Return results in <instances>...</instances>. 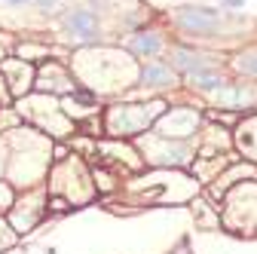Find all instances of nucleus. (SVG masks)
I'll list each match as a JSON object with an SVG mask.
<instances>
[{"instance_id": "2", "label": "nucleus", "mask_w": 257, "mask_h": 254, "mask_svg": "<svg viewBox=\"0 0 257 254\" xmlns=\"http://www.w3.org/2000/svg\"><path fill=\"white\" fill-rule=\"evenodd\" d=\"M64 28L80 40H95L98 37V19H95L92 10H71L64 16Z\"/></svg>"}, {"instance_id": "6", "label": "nucleus", "mask_w": 257, "mask_h": 254, "mask_svg": "<svg viewBox=\"0 0 257 254\" xmlns=\"http://www.w3.org/2000/svg\"><path fill=\"white\" fill-rule=\"evenodd\" d=\"M141 83H144V86H156V89L172 86V83H175V71H172L169 65H144Z\"/></svg>"}, {"instance_id": "8", "label": "nucleus", "mask_w": 257, "mask_h": 254, "mask_svg": "<svg viewBox=\"0 0 257 254\" xmlns=\"http://www.w3.org/2000/svg\"><path fill=\"white\" fill-rule=\"evenodd\" d=\"M55 4H58V0H34V7H37V10H52Z\"/></svg>"}, {"instance_id": "3", "label": "nucleus", "mask_w": 257, "mask_h": 254, "mask_svg": "<svg viewBox=\"0 0 257 254\" xmlns=\"http://www.w3.org/2000/svg\"><path fill=\"white\" fill-rule=\"evenodd\" d=\"M172 68L187 77V74L199 71V68H208V58L199 55V52H193V49H187V46H175L172 49Z\"/></svg>"}, {"instance_id": "10", "label": "nucleus", "mask_w": 257, "mask_h": 254, "mask_svg": "<svg viewBox=\"0 0 257 254\" xmlns=\"http://www.w3.org/2000/svg\"><path fill=\"white\" fill-rule=\"evenodd\" d=\"M7 4H13V7H22V4H34V0H7Z\"/></svg>"}, {"instance_id": "4", "label": "nucleus", "mask_w": 257, "mask_h": 254, "mask_svg": "<svg viewBox=\"0 0 257 254\" xmlns=\"http://www.w3.org/2000/svg\"><path fill=\"white\" fill-rule=\"evenodd\" d=\"M187 83L193 86V89H199V92H220L223 86H227V83H223V77L208 65V68H199V71H193V74H187Z\"/></svg>"}, {"instance_id": "7", "label": "nucleus", "mask_w": 257, "mask_h": 254, "mask_svg": "<svg viewBox=\"0 0 257 254\" xmlns=\"http://www.w3.org/2000/svg\"><path fill=\"white\" fill-rule=\"evenodd\" d=\"M236 71L245 77H257V49H248L236 58Z\"/></svg>"}, {"instance_id": "5", "label": "nucleus", "mask_w": 257, "mask_h": 254, "mask_svg": "<svg viewBox=\"0 0 257 254\" xmlns=\"http://www.w3.org/2000/svg\"><path fill=\"white\" fill-rule=\"evenodd\" d=\"M128 49H132L135 55L153 58L159 49H163V37H159V34H153V31H141V34H135L132 40H128Z\"/></svg>"}, {"instance_id": "9", "label": "nucleus", "mask_w": 257, "mask_h": 254, "mask_svg": "<svg viewBox=\"0 0 257 254\" xmlns=\"http://www.w3.org/2000/svg\"><path fill=\"white\" fill-rule=\"evenodd\" d=\"M223 7H245V0H220Z\"/></svg>"}, {"instance_id": "1", "label": "nucleus", "mask_w": 257, "mask_h": 254, "mask_svg": "<svg viewBox=\"0 0 257 254\" xmlns=\"http://www.w3.org/2000/svg\"><path fill=\"white\" fill-rule=\"evenodd\" d=\"M220 10L214 7H178L175 13V25L184 34H196V37H211L220 28Z\"/></svg>"}]
</instances>
